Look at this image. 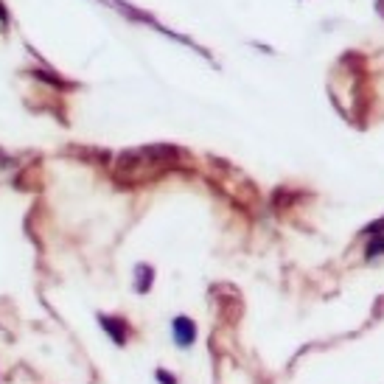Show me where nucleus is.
Segmentation results:
<instances>
[{
	"label": "nucleus",
	"mask_w": 384,
	"mask_h": 384,
	"mask_svg": "<svg viewBox=\"0 0 384 384\" xmlns=\"http://www.w3.org/2000/svg\"><path fill=\"white\" fill-rule=\"evenodd\" d=\"M172 331H174V343H177L180 348L194 345V339H196V325H194L188 317H177V320L172 323Z\"/></svg>",
	"instance_id": "1"
}]
</instances>
